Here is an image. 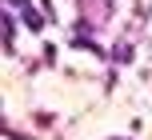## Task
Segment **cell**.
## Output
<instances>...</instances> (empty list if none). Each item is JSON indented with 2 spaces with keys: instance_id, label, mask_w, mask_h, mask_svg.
<instances>
[{
  "instance_id": "1",
  "label": "cell",
  "mask_w": 152,
  "mask_h": 140,
  "mask_svg": "<svg viewBox=\"0 0 152 140\" xmlns=\"http://www.w3.org/2000/svg\"><path fill=\"white\" fill-rule=\"evenodd\" d=\"M12 36H16V24H12V16L4 12V48H12Z\"/></svg>"
}]
</instances>
